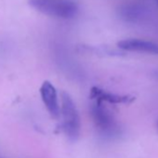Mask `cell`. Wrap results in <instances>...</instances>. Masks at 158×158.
Returning <instances> with one entry per match:
<instances>
[{"instance_id": "cell-1", "label": "cell", "mask_w": 158, "mask_h": 158, "mask_svg": "<svg viewBox=\"0 0 158 158\" xmlns=\"http://www.w3.org/2000/svg\"><path fill=\"white\" fill-rule=\"evenodd\" d=\"M28 3L40 13L57 19H72L78 11L73 0H29Z\"/></svg>"}, {"instance_id": "cell-2", "label": "cell", "mask_w": 158, "mask_h": 158, "mask_svg": "<svg viewBox=\"0 0 158 158\" xmlns=\"http://www.w3.org/2000/svg\"><path fill=\"white\" fill-rule=\"evenodd\" d=\"M61 105L60 107V115L62 117L61 128L70 140H76L80 133V117L76 106L66 91L60 92Z\"/></svg>"}, {"instance_id": "cell-3", "label": "cell", "mask_w": 158, "mask_h": 158, "mask_svg": "<svg viewBox=\"0 0 158 158\" xmlns=\"http://www.w3.org/2000/svg\"><path fill=\"white\" fill-rule=\"evenodd\" d=\"M90 114L97 128L106 136H114L118 133L119 128L117 123L110 113L102 105V102H97L91 105Z\"/></svg>"}, {"instance_id": "cell-4", "label": "cell", "mask_w": 158, "mask_h": 158, "mask_svg": "<svg viewBox=\"0 0 158 158\" xmlns=\"http://www.w3.org/2000/svg\"><path fill=\"white\" fill-rule=\"evenodd\" d=\"M40 95L50 115L55 119L60 118V105L58 102L57 90L55 87L48 80L44 81L40 88Z\"/></svg>"}, {"instance_id": "cell-5", "label": "cell", "mask_w": 158, "mask_h": 158, "mask_svg": "<svg viewBox=\"0 0 158 158\" xmlns=\"http://www.w3.org/2000/svg\"><path fill=\"white\" fill-rule=\"evenodd\" d=\"M117 46L123 50L143 52L158 56V44L152 41L138 38H127L119 41L117 43Z\"/></svg>"}, {"instance_id": "cell-6", "label": "cell", "mask_w": 158, "mask_h": 158, "mask_svg": "<svg viewBox=\"0 0 158 158\" xmlns=\"http://www.w3.org/2000/svg\"><path fill=\"white\" fill-rule=\"evenodd\" d=\"M150 13L149 10L140 4H126L119 8L118 14L126 22L138 23Z\"/></svg>"}, {"instance_id": "cell-7", "label": "cell", "mask_w": 158, "mask_h": 158, "mask_svg": "<svg viewBox=\"0 0 158 158\" xmlns=\"http://www.w3.org/2000/svg\"><path fill=\"white\" fill-rule=\"evenodd\" d=\"M89 98L96 100L97 102H108L111 103H127L131 101L129 96H121L107 92L98 87H93L90 90Z\"/></svg>"}, {"instance_id": "cell-8", "label": "cell", "mask_w": 158, "mask_h": 158, "mask_svg": "<svg viewBox=\"0 0 158 158\" xmlns=\"http://www.w3.org/2000/svg\"><path fill=\"white\" fill-rule=\"evenodd\" d=\"M157 128H158V122H157Z\"/></svg>"}, {"instance_id": "cell-9", "label": "cell", "mask_w": 158, "mask_h": 158, "mask_svg": "<svg viewBox=\"0 0 158 158\" xmlns=\"http://www.w3.org/2000/svg\"><path fill=\"white\" fill-rule=\"evenodd\" d=\"M157 4H158V0H157Z\"/></svg>"}, {"instance_id": "cell-10", "label": "cell", "mask_w": 158, "mask_h": 158, "mask_svg": "<svg viewBox=\"0 0 158 158\" xmlns=\"http://www.w3.org/2000/svg\"><path fill=\"white\" fill-rule=\"evenodd\" d=\"M157 75H158V74H157Z\"/></svg>"}]
</instances>
